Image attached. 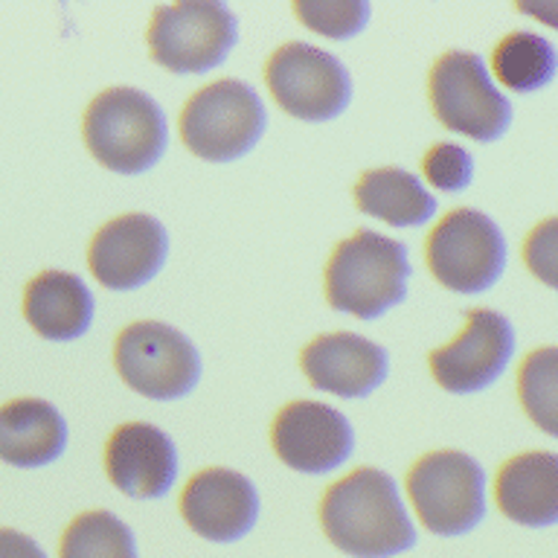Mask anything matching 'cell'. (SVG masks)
I'll use <instances>...</instances> for the list:
<instances>
[{"instance_id":"obj_1","label":"cell","mask_w":558,"mask_h":558,"mask_svg":"<svg viewBox=\"0 0 558 558\" xmlns=\"http://www.w3.org/2000/svg\"><path fill=\"white\" fill-rule=\"evenodd\" d=\"M323 530L352 558H392L416 547V526L387 471L357 469L326 492Z\"/></svg>"},{"instance_id":"obj_2","label":"cell","mask_w":558,"mask_h":558,"mask_svg":"<svg viewBox=\"0 0 558 558\" xmlns=\"http://www.w3.org/2000/svg\"><path fill=\"white\" fill-rule=\"evenodd\" d=\"M408 247L373 230L338 244L326 268V294L335 312L375 320L408 296Z\"/></svg>"},{"instance_id":"obj_3","label":"cell","mask_w":558,"mask_h":558,"mask_svg":"<svg viewBox=\"0 0 558 558\" xmlns=\"http://www.w3.org/2000/svg\"><path fill=\"white\" fill-rule=\"evenodd\" d=\"M85 143L111 172H148L169 146L163 108L137 87H108L87 105Z\"/></svg>"},{"instance_id":"obj_4","label":"cell","mask_w":558,"mask_h":558,"mask_svg":"<svg viewBox=\"0 0 558 558\" xmlns=\"http://www.w3.org/2000/svg\"><path fill=\"white\" fill-rule=\"evenodd\" d=\"M268 129L262 96L247 82L221 78L201 87L181 117V137L207 163H233L256 148Z\"/></svg>"},{"instance_id":"obj_5","label":"cell","mask_w":558,"mask_h":558,"mask_svg":"<svg viewBox=\"0 0 558 558\" xmlns=\"http://www.w3.org/2000/svg\"><path fill=\"white\" fill-rule=\"evenodd\" d=\"M410 500L427 532L460 538L486 518V471L462 451H434L410 469Z\"/></svg>"},{"instance_id":"obj_6","label":"cell","mask_w":558,"mask_h":558,"mask_svg":"<svg viewBox=\"0 0 558 558\" xmlns=\"http://www.w3.org/2000/svg\"><path fill=\"white\" fill-rule=\"evenodd\" d=\"M430 102L445 129L495 143L512 125V102L492 82L477 52H445L430 70Z\"/></svg>"},{"instance_id":"obj_7","label":"cell","mask_w":558,"mask_h":558,"mask_svg":"<svg viewBox=\"0 0 558 558\" xmlns=\"http://www.w3.org/2000/svg\"><path fill=\"white\" fill-rule=\"evenodd\" d=\"M113 361L131 390L155 401L183 399L201 378L198 349L169 323H131L117 338Z\"/></svg>"},{"instance_id":"obj_8","label":"cell","mask_w":558,"mask_h":558,"mask_svg":"<svg viewBox=\"0 0 558 558\" xmlns=\"http://www.w3.org/2000/svg\"><path fill=\"white\" fill-rule=\"evenodd\" d=\"M427 265L448 291L483 294L504 277L506 239L480 209H453L427 239Z\"/></svg>"},{"instance_id":"obj_9","label":"cell","mask_w":558,"mask_h":558,"mask_svg":"<svg viewBox=\"0 0 558 558\" xmlns=\"http://www.w3.org/2000/svg\"><path fill=\"white\" fill-rule=\"evenodd\" d=\"M239 41V24L225 3L160 7L148 26L151 59L169 73H209Z\"/></svg>"},{"instance_id":"obj_10","label":"cell","mask_w":558,"mask_h":558,"mask_svg":"<svg viewBox=\"0 0 558 558\" xmlns=\"http://www.w3.org/2000/svg\"><path fill=\"white\" fill-rule=\"evenodd\" d=\"M265 78L277 105L303 122H329L352 102L343 61L312 44L291 41L270 56Z\"/></svg>"},{"instance_id":"obj_11","label":"cell","mask_w":558,"mask_h":558,"mask_svg":"<svg viewBox=\"0 0 558 558\" xmlns=\"http://www.w3.org/2000/svg\"><path fill=\"white\" fill-rule=\"evenodd\" d=\"M514 355V329L504 314L477 308L453 343L430 355V373L442 390L471 396L492 387Z\"/></svg>"},{"instance_id":"obj_12","label":"cell","mask_w":558,"mask_h":558,"mask_svg":"<svg viewBox=\"0 0 558 558\" xmlns=\"http://www.w3.org/2000/svg\"><path fill=\"white\" fill-rule=\"evenodd\" d=\"M169 235L155 216L131 213L108 221L90 242L87 265L111 291H134L163 270Z\"/></svg>"},{"instance_id":"obj_13","label":"cell","mask_w":558,"mask_h":558,"mask_svg":"<svg viewBox=\"0 0 558 558\" xmlns=\"http://www.w3.org/2000/svg\"><path fill=\"white\" fill-rule=\"evenodd\" d=\"M274 451L288 469L326 474L340 469L355 451V430L340 410L320 401H291L279 410L270 430Z\"/></svg>"},{"instance_id":"obj_14","label":"cell","mask_w":558,"mask_h":558,"mask_svg":"<svg viewBox=\"0 0 558 558\" xmlns=\"http://www.w3.org/2000/svg\"><path fill=\"white\" fill-rule=\"evenodd\" d=\"M181 512L195 535L216 544H233L259 521V495L239 471L207 469L186 483Z\"/></svg>"},{"instance_id":"obj_15","label":"cell","mask_w":558,"mask_h":558,"mask_svg":"<svg viewBox=\"0 0 558 558\" xmlns=\"http://www.w3.org/2000/svg\"><path fill=\"white\" fill-rule=\"evenodd\" d=\"M105 469L122 495L134 500H157L169 495L178 480V448L160 427L129 422L117 427L108 439Z\"/></svg>"},{"instance_id":"obj_16","label":"cell","mask_w":558,"mask_h":558,"mask_svg":"<svg viewBox=\"0 0 558 558\" xmlns=\"http://www.w3.org/2000/svg\"><path fill=\"white\" fill-rule=\"evenodd\" d=\"M387 369V352L352 331L323 335L303 349V373L314 390L331 392L340 399H364L378 390Z\"/></svg>"},{"instance_id":"obj_17","label":"cell","mask_w":558,"mask_h":558,"mask_svg":"<svg viewBox=\"0 0 558 558\" xmlns=\"http://www.w3.org/2000/svg\"><path fill=\"white\" fill-rule=\"evenodd\" d=\"M497 506L509 521L544 530L558 523V453L530 451L497 474Z\"/></svg>"},{"instance_id":"obj_18","label":"cell","mask_w":558,"mask_h":558,"mask_svg":"<svg viewBox=\"0 0 558 558\" xmlns=\"http://www.w3.org/2000/svg\"><path fill=\"white\" fill-rule=\"evenodd\" d=\"M68 448V422L41 399H17L0 408V460L15 469L50 465Z\"/></svg>"},{"instance_id":"obj_19","label":"cell","mask_w":558,"mask_h":558,"mask_svg":"<svg viewBox=\"0 0 558 558\" xmlns=\"http://www.w3.org/2000/svg\"><path fill=\"white\" fill-rule=\"evenodd\" d=\"M94 294L90 288L64 270H44L26 286V323L47 340H76L94 323Z\"/></svg>"},{"instance_id":"obj_20","label":"cell","mask_w":558,"mask_h":558,"mask_svg":"<svg viewBox=\"0 0 558 558\" xmlns=\"http://www.w3.org/2000/svg\"><path fill=\"white\" fill-rule=\"evenodd\" d=\"M357 209L390 227H418L436 216V198L404 169H373L355 186Z\"/></svg>"},{"instance_id":"obj_21","label":"cell","mask_w":558,"mask_h":558,"mask_svg":"<svg viewBox=\"0 0 558 558\" xmlns=\"http://www.w3.org/2000/svg\"><path fill=\"white\" fill-rule=\"evenodd\" d=\"M492 70L512 94H535L556 78L558 52L544 35L512 33L497 44Z\"/></svg>"},{"instance_id":"obj_22","label":"cell","mask_w":558,"mask_h":558,"mask_svg":"<svg viewBox=\"0 0 558 558\" xmlns=\"http://www.w3.org/2000/svg\"><path fill=\"white\" fill-rule=\"evenodd\" d=\"M61 558H140L134 532L111 512H85L61 538Z\"/></svg>"},{"instance_id":"obj_23","label":"cell","mask_w":558,"mask_h":558,"mask_svg":"<svg viewBox=\"0 0 558 558\" xmlns=\"http://www.w3.org/2000/svg\"><path fill=\"white\" fill-rule=\"evenodd\" d=\"M523 410L547 436L558 439V347L535 349L518 375Z\"/></svg>"},{"instance_id":"obj_24","label":"cell","mask_w":558,"mask_h":558,"mask_svg":"<svg viewBox=\"0 0 558 558\" xmlns=\"http://www.w3.org/2000/svg\"><path fill=\"white\" fill-rule=\"evenodd\" d=\"M294 12L312 33L335 41H347L369 24L366 0H296Z\"/></svg>"},{"instance_id":"obj_25","label":"cell","mask_w":558,"mask_h":558,"mask_svg":"<svg viewBox=\"0 0 558 558\" xmlns=\"http://www.w3.org/2000/svg\"><path fill=\"white\" fill-rule=\"evenodd\" d=\"M422 169H425L427 183L442 192L469 190L471 181H474V157L453 143H439V146L430 148Z\"/></svg>"},{"instance_id":"obj_26","label":"cell","mask_w":558,"mask_h":558,"mask_svg":"<svg viewBox=\"0 0 558 558\" xmlns=\"http://www.w3.org/2000/svg\"><path fill=\"white\" fill-rule=\"evenodd\" d=\"M523 259L526 268L541 279L544 286L558 291V216L541 221L523 244Z\"/></svg>"},{"instance_id":"obj_27","label":"cell","mask_w":558,"mask_h":558,"mask_svg":"<svg viewBox=\"0 0 558 558\" xmlns=\"http://www.w3.org/2000/svg\"><path fill=\"white\" fill-rule=\"evenodd\" d=\"M0 558H47L29 535L17 530H0Z\"/></svg>"},{"instance_id":"obj_28","label":"cell","mask_w":558,"mask_h":558,"mask_svg":"<svg viewBox=\"0 0 558 558\" xmlns=\"http://www.w3.org/2000/svg\"><path fill=\"white\" fill-rule=\"evenodd\" d=\"M518 12L523 15H532L541 24L558 29V0H521L518 3Z\"/></svg>"}]
</instances>
